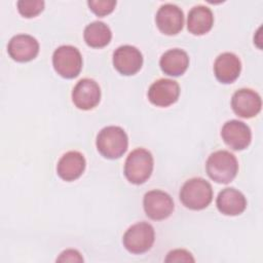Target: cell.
<instances>
[{
    "instance_id": "cell-14",
    "label": "cell",
    "mask_w": 263,
    "mask_h": 263,
    "mask_svg": "<svg viewBox=\"0 0 263 263\" xmlns=\"http://www.w3.org/2000/svg\"><path fill=\"white\" fill-rule=\"evenodd\" d=\"M7 51L10 58L16 62H29L38 54L39 43L31 35L17 34L9 40Z\"/></svg>"
},
{
    "instance_id": "cell-7",
    "label": "cell",
    "mask_w": 263,
    "mask_h": 263,
    "mask_svg": "<svg viewBox=\"0 0 263 263\" xmlns=\"http://www.w3.org/2000/svg\"><path fill=\"white\" fill-rule=\"evenodd\" d=\"M143 206L147 217L159 221L171 216L174 211V201L168 193L155 189L145 193Z\"/></svg>"
},
{
    "instance_id": "cell-11",
    "label": "cell",
    "mask_w": 263,
    "mask_h": 263,
    "mask_svg": "<svg viewBox=\"0 0 263 263\" xmlns=\"http://www.w3.org/2000/svg\"><path fill=\"white\" fill-rule=\"evenodd\" d=\"M155 23L160 32L165 35L178 34L184 25V13L182 9L172 3L161 5L155 16Z\"/></svg>"
},
{
    "instance_id": "cell-8",
    "label": "cell",
    "mask_w": 263,
    "mask_h": 263,
    "mask_svg": "<svg viewBox=\"0 0 263 263\" xmlns=\"http://www.w3.org/2000/svg\"><path fill=\"white\" fill-rule=\"evenodd\" d=\"M231 107L237 116L252 118L261 111V97L253 89L240 88L233 93Z\"/></svg>"
},
{
    "instance_id": "cell-6",
    "label": "cell",
    "mask_w": 263,
    "mask_h": 263,
    "mask_svg": "<svg viewBox=\"0 0 263 263\" xmlns=\"http://www.w3.org/2000/svg\"><path fill=\"white\" fill-rule=\"evenodd\" d=\"M52 65L59 75L71 79L79 75L82 68V57L76 47L62 45L53 51Z\"/></svg>"
},
{
    "instance_id": "cell-3",
    "label": "cell",
    "mask_w": 263,
    "mask_h": 263,
    "mask_svg": "<svg viewBox=\"0 0 263 263\" xmlns=\"http://www.w3.org/2000/svg\"><path fill=\"white\" fill-rule=\"evenodd\" d=\"M180 200L190 210H203L213 200L212 185L203 178L189 179L180 190Z\"/></svg>"
},
{
    "instance_id": "cell-22",
    "label": "cell",
    "mask_w": 263,
    "mask_h": 263,
    "mask_svg": "<svg viewBox=\"0 0 263 263\" xmlns=\"http://www.w3.org/2000/svg\"><path fill=\"white\" fill-rule=\"evenodd\" d=\"M87 4L90 10L99 16H105L111 13L116 5L114 0H89Z\"/></svg>"
},
{
    "instance_id": "cell-24",
    "label": "cell",
    "mask_w": 263,
    "mask_h": 263,
    "mask_svg": "<svg viewBox=\"0 0 263 263\" xmlns=\"http://www.w3.org/2000/svg\"><path fill=\"white\" fill-rule=\"evenodd\" d=\"M59 262H82L83 258L80 253L76 250H66L61 253L60 257L57 259Z\"/></svg>"
},
{
    "instance_id": "cell-23",
    "label": "cell",
    "mask_w": 263,
    "mask_h": 263,
    "mask_svg": "<svg viewBox=\"0 0 263 263\" xmlns=\"http://www.w3.org/2000/svg\"><path fill=\"white\" fill-rule=\"evenodd\" d=\"M165 262H194V258L192 255L183 249H177L171 251L165 260Z\"/></svg>"
},
{
    "instance_id": "cell-10",
    "label": "cell",
    "mask_w": 263,
    "mask_h": 263,
    "mask_svg": "<svg viewBox=\"0 0 263 263\" xmlns=\"http://www.w3.org/2000/svg\"><path fill=\"white\" fill-rule=\"evenodd\" d=\"M101 100V89L99 84L90 78L79 80L72 90V101L81 110L95 108Z\"/></svg>"
},
{
    "instance_id": "cell-19",
    "label": "cell",
    "mask_w": 263,
    "mask_h": 263,
    "mask_svg": "<svg viewBox=\"0 0 263 263\" xmlns=\"http://www.w3.org/2000/svg\"><path fill=\"white\" fill-rule=\"evenodd\" d=\"M214 24L212 10L204 5H197L191 8L187 17V29L193 35L208 33Z\"/></svg>"
},
{
    "instance_id": "cell-4",
    "label": "cell",
    "mask_w": 263,
    "mask_h": 263,
    "mask_svg": "<svg viewBox=\"0 0 263 263\" xmlns=\"http://www.w3.org/2000/svg\"><path fill=\"white\" fill-rule=\"evenodd\" d=\"M153 156L144 148L133 150L126 157L124 163V176L133 184L145 183L153 171Z\"/></svg>"
},
{
    "instance_id": "cell-9",
    "label": "cell",
    "mask_w": 263,
    "mask_h": 263,
    "mask_svg": "<svg viewBox=\"0 0 263 263\" xmlns=\"http://www.w3.org/2000/svg\"><path fill=\"white\" fill-rule=\"evenodd\" d=\"M143 65L141 51L132 45H121L113 52V66L122 75H134Z\"/></svg>"
},
{
    "instance_id": "cell-17",
    "label": "cell",
    "mask_w": 263,
    "mask_h": 263,
    "mask_svg": "<svg viewBox=\"0 0 263 263\" xmlns=\"http://www.w3.org/2000/svg\"><path fill=\"white\" fill-rule=\"evenodd\" d=\"M220 213L226 216H237L247 208L245 195L235 188L227 187L219 192L216 200Z\"/></svg>"
},
{
    "instance_id": "cell-20",
    "label": "cell",
    "mask_w": 263,
    "mask_h": 263,
    "mask_svg": "<svg viewBox=\"0 0 263 263\" xmlns=\"http://www.w3.org/2000/svg\"><path fill=\"white\" fill-rule=\"evenodd\" d=\"M84 40L90 47H104L111 41L112 32L110 28L103 22H92L84 29Z\"/></svg>"
},
{
    "instance_id": "cell-15",
    "label": "cell",
    "mask_w": 263,
    "mask_h": 263,
    "mask_svg": "<svg viewBox=\"0 0 263 263\" xmlns=\"http://www.w3.org/2000/svg\"><path fill=\"white\" fill-rule=\"evenodd\" d=\"M241 71V63L238 57L232 52H223L214 63L216 78L225 84L232 83L237 79Z\"/></svg>"
},
{
    "instance_id": "cell-13",
    "label": "cell",
    "mask_w": 263,
    "mask_h": 263,
    "mask_svg": "<svg viewBox=\"0 0 263 263\" xmlns=\"http://www.w3.org/2000/svg\"><path fill=\"white\" fill-rule=\"evenodd\" d=\"M180 86L173 79L162 78L151 84L148 90L149 101L157 107H167L179 99Z\"/></svg>"
},
{
    "instance_id": "cell-12",
    "label": "cell",
    "mask_w": 263,
    "mask_h": 263,
    "mask_svg": "<svg viewBox=\"0 0 263 263\" xmlns=\"http://www.w3.org/2000/svg\"><path fill=\"white\" fill-rule=\"evenodd\" d=\"M221 137L231 149L238 151L246 149L250 145L252 133L245 122L232 119L222 126Z\"/></svg>"
},
{
    "instance_id": "cell-1",
    "label": "cell",
    "mask_w": 263,
    "mask_h": 263,
    "mask_svg": "<svg viewBox=\"0 0 263 263\" xmlns=\"http://www.w3.org/2000/svg\"><path fill=\"white\" fill-rule=\"evenodd\" d=\"M205 168L212 180L220 184H228L238 172V162L236 157L229 151L218 150L209 156Z\"/></svg>"
},
{
    "instance_id": "cell-16",
    "label": "cell",
    "mask_w": 263,
    "mask_h": 263,
    "mask_svg": "<svg viewBox=\"0 0 263 263\" xmlns=\"http://www.w3.org/2000/svg\"><path fill=\"white\" fill-rule=\"evenodd\" d=\"M85 158L78 151H69L59 160L57 173L64 181H74L78 179L85 170Z\"/></svg>"
},
{
    "instance_id": "cell-5",
    "label": "cell",
    "mask_w": 263,
    "mask_h": 263,
    "mask_svg": "<svg viewBox=\"0 0 263 263\" xmlns=\"http://www.w3.org/2000/svg\"><path fill=\"white\" fill-rule=\"evenodd\" d=\"M155 232L151 224L139 222L132 225L123 234L124 248L132 254H143L151 249L154 243Z\"/></svg>"
},
{
    "instance_id": "cell-18",
    "label": "cell",
    "mask_w": 263,
    "mask_h": 263,
    "mask_svg": "<svg viewBox=\"0 0 263 263\" xmlns=\"http://www.w3.org/2000/svg\"><path fill=\"white\" fill-rule=\"evenodd\" d=\"M159 66L164 74L180 76L184 74L189 66V57L183 49L173 48L161 55Z\"/></svg>"
},
{
    "instance_id": "cell-21",
    "label": "cell",
    "mask_w": 263,
    "mask_h": 263,
    "mask_svg": "<svg viewBox=\"0 0 263 263\" xmlns=\"http://www.w3.org/2000/svg\"><path fill=\"white\" fill-rule=\"evenodd\" d=\"M44 8L42 0H20L17 1L18 12L25 17H34Z\"/></svg>"
},
{
    "instance_id": "cell-2",
    "label": "cell",
    "mask_w": 263,
    "mask_h": 263,
    "mask_svg": "<svg viewBox=\"0 0 263 263\" xmlns=\"http://www.w3.org/2000/svg\"><path fill=\"white\" fill-rule=\"evenodd\" d=\"M98 151L106 158L116 159L122 156L127 150L128 138L120 126L110 125L102 128L96 141Z\"/></svg>"
}]
</instances>
